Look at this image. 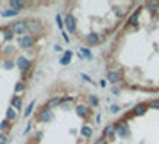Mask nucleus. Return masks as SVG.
Returning a JSON list of instances; mask_svg holds the SVG:
<instances>
[{"instance_id":"nucleus-1","label":"nucleus","mask_w":159,"mask_h":144,"mask_svg":"<svg viewBox=\"0 0 159 144\" xmlns=\"http://www.w3.org/2000/svg\"><path fill=\"white\" fill-rule=\"evenodd\" d=\"M48 18L23 15L0 23V144H9L25 116L54 43Z\"/></svg>"},{"instance_id":"nucleus-2","label":"nucleus","mask_w":159,"mask_h":144,"mask_svg":"<svg viewBox=\"0 0 159 144\" xmlns=\"http://www.w3.org/2000/svg\"><path fill=\"white\" fill-rule=\"evenodd\" d=\"M104 128L98 94L77 80L57 77L25 116L22 144H95Z\"/></svg>"},{"instance_id":"nucleus-3","label":"nucleus","mask_w":159,"mask_h":144,"mask_svg":"<svg viewBox=\"0 0 159 144\" xmlns=\"http://www.w3.org/2000/svg\"><path fill=\"white\" fill-rule=\"evenodd\" d=\"M104 73L118 91L159 96V2H139L102 53Z\"/></svg>"},{"instance_id":"nucleus-4","label":"nucleus","mask_w":159,"mask_h":144,"mask_svg":"<svg viewBox=\"0 0 159 144\" xmlns=\"http://www.w3.org/2000/svg\"><path fill=\"white\" fill-rule=\"evenodd\" d=\"M139 2H65L61 4V22L72 43L84 48L107 46L118 34Z\"/></svg>"},{"instance_id":"nucleus-5","label":"nucleus","mask_w":159,"mask_h":144,"mask_svg":"<svg viewBox=\"0 0 159 144\" xmlns=\"http://www.w3.org/2000/svg\"><path fill=\"white\" fill-rule=\"evenodd\" d=\"M106 128L120 144H159V96L136 103Z\"/></svg>"},{"instance_id":"nucleus-6","label":"nucleus","mask_w":159,"mask_h":144,"mask_svg":"<svg viewBox=\"0 0 159 144\" xmlns=\"http://www.w3.org/2000/svg\"><path fill=\"white\" fill-rule=\"evenodd\" d=\"M95 144H120L118 141H116L115 137L109 133V130L107 128H104V132H102V135H100V139L97 141Z\"/></svg>"}]
</instances>
